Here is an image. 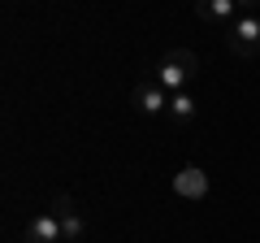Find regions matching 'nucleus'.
Segmentation results:
<instances>
[{"mask_svg":"<svg viewBox=\"0 0 260 243\" xmlns=\"http://www.w3.org/2000/svg\"><path fill=\"white\" fill-rule=\"evenodd\" d=\"M130 104H135L143 117H160V113H169V92L156 83V78H148V83H139L135 92H130Z\"/></svg>","mask_w":260,"mask_h":243,"instance_id":"obj_3","label":"nucleus"},{"mask_svg":"<svg viewBox=\"0 0 260 243\" xmlns=\"http://www.w3.org/2000/svg\"><path fill=\"white\" fill-rule=\"evenodd\" d=\"M208 174L200 165H186V169H178L174 174V196H182V200H204L208 196Z\"/></svg>","mask_w":260,"mask_h":243,"instance_id":"obj_4","label":"nucleus"},{"mask_svg":"<svg viewBox=\"0 0 260 243\" xmlns=\"http://www.w3.org/2000/svg\"><path fill=\"white\" fill-rule=\"evenodd\" d=\"M87 234V222L78 213H70V217H61V243H78Z\"/></svg>","mask_w":260,"mask_h":243,"instance_id":"obj_8","label":"nucleus"},{"mask_svg":"<svg viewBox=\"0 0 260 243\" xmlns=\"http://www.w3.org/2000/svg\"><path fill=\"white\" fill-rule=\"evenodd\" d=\"M195 74H200V56H195L191 48H174V52L160 56V66H156V83L165 87L169 96L174 92H191Z\"/></svg>","mask_w":260,"mask_h":243,"instance_id":"obj_1","label":"nucleus"},{"mask_svg":"<svg viewBox=\"0 0 260 243\" xmlns=\"http://www.w3.org/2000/svg\"><path fill=\"white\" fill-rule=\"evenodd\" d=\"M26 243H61V217H56L52 208H48V213H39V217H30Z\"/></svg>","mask_w":260,"mask_h":243,"instance_id":"obj_6","label":"nucleus"},{"mask_svg":"<svg viewBox=\"0 0 260 243\" xmlns=\"http://www.w3.org/2000/svg\"><path fill=\"white\" fill-rule=\"evenodd\" d=\"M169 122H178V126H191L195 117H200V104H195V96L191 92H174L169 96V113H165Z\"/></svg>","mask_w":260,"mask_h":243,"instance_id":"obj_7","label":"nucleus"},{"mask_svg":"<svg viewBox=\"0 0 260 243\" xmlns=\"http://www.w3.org/2000/svg\"><path fill=\"white\" fill-rule=\"evenodd\" d=\"M52 213H56V217H70V213H78V208H74V196H70V191L52 196Z\"/></svg>","mask_w":260,"mask_h":243,"instance_id":"obj_9","label":"nucleus"},{"mask_svg":"<svg viewBox=\"0 0 260 243\" xmlns=\"http://www.w3.org/2000/svg\"><path fill=\"white\" fill-rule=\"evenodd\" d=\"M234 5H239V9H247V13H256V9H260V0H234Z\"/></svg>","mask_w":260,"mask_h":243,"instance_id":"obj_10","label":"nucleus"},{"mask_svg":"<svg viewBox=\"0 0 260 243\" xmlns=\"http://www.w3.org/2000/svg\"><path fill=\"white\" fill-rule=\"evenodd\" d=\"M225 44H230L234 56H260V13H243L225 31Z\"/></svg>","mask_w":260,"mask_h":243,"instance_id":"obj_2","label":"nucleus"},{"mask_svg":"<svg viewBox=\"0 0 260 243\" xmlns=\"http://www.w3.org/2000/svg\"><path fill=\"white\" fill-rule=\"evenodd\" d=\"M234 9H239L234 0H195V18L208 22V26H225V31L239 22V18H234Z\"/></svg>","mask_w":260,"mask_h":243,"instance_id":"obj_5","label":"nucleus"}]
</instances>
